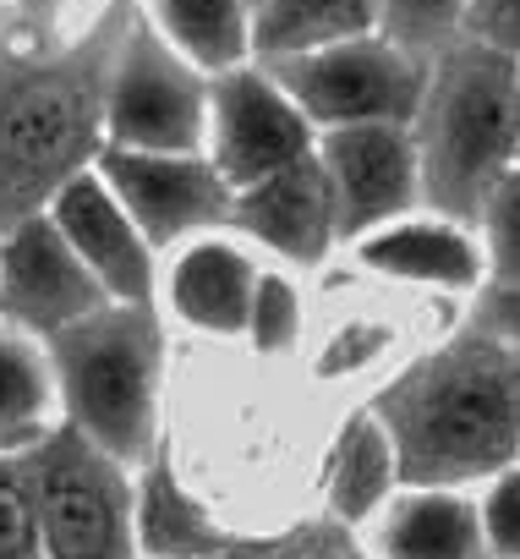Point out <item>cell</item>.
I'll return each mask as SVG.
<instances>
[{"mask_svg":"<svg viewBox=\"0 0 520 559\" xmlns=\"http://www.w3.org/2000/svg\"><path fill=\"white\" fill-rule=\"evenodd\" d=\"M465 313L520 352V280H487V286L465 302Z\"/></svg>","mask_w":520,"mask_h":559,"instance_id":"obj_27","label":"cell"},{"mask_svg":"<svg viewBox=\"0 0 520 559\" xmlns=\"http://www.w3.org/2000/svg\"><path fill=\"white\" fill-rule=\"evenodd\" d=\"M302 335H307V302H302L297 274L286 263H264L252 313H246V346L257 357H291Z\"/></svg>","mask_w":520,"mask_h":559,"instance_id":"obj_22","label":"cell"},{"mask_svg":"<svg viewBox=\"0 0 520 559\" xmlns=\"http://www.w3.org/2000/svg\"><path fill=\"white\" fill-rule=\"evenodd\" d=\"M476 510H482V532H487L493 559H520V461L482 483Z\"/></svg>","mask_w":520,"mask_h":559,"instance_id":"obj_26","label":"cell"},{"mask_svg":"<svg viewBox=\"0 0 520 559\" xmlns=\"http://www.w3.org/2000/svg\"><path fill=\"white\" fill-rule=\"evenodd\" d=\"M257 252L235 236V230H214V236H197L186 247H176L165 258V274H159V308L197 330V335H214V341H246V313H252V297H257Z\"/></svg>","mask_w":520,"mask_h":559,"instance_id":"obj_15","label":"cell"},{"mask_svg":"<svg viewBox=\"0 0 520 559\" xmlns=\"http://www.w3.org/2000/svg\"><path fill=\"white\" fill-rule=\"evenodd\" d=\"M411 138L422 159V209L476 225L487 192L520 154V56L460 34L427 61Z\"/></svg>","mask_w":520,"mask_h":559,"instance_id":"obj_3","label":"cell"},{"mask_svg":"<svg viewBox=\"0 0 520 559\" xmlns=\"http://www.w3.org/2000/svg\"><path fill=\"white\" fill-rule=\"evenodd\" d=\"M143 12L203 72L252 61V0H143Z\"/></svg>","mask_w":520,"mask_h":559,"instance_id":"obj_20","label":"cell"},{"mask_svg":"<svg viewBox=\"0 0 520 559\" xmlns=\"http://www.w3.org/2000/svg\"><path fill=\"white\" fill-rule=\"evenodd\" d=\"M356 34H378V0H257L252 7V61L324 50Z\"/></svg>","mask_w":520,"mask_h":559,"instance_id":"obj_19","label":"cell"},{"mask_svg":"<svg viewBox=\"0 0 520 559\" xmlns=\"http://www.w3.org/2000/svg\"><path fill=\"white\" fill-rule=\"evenodd\" d=\"M465 34L482 45H498L509 56H520V0H471Z\"/></svg>","mask_w":520,"mask_h":559,"instance_id":"obj_28","label":"cell"},{"mask_svg":"<svg viewBox=\"0 0 520 559\" xmlns=\"http://www.w3.org/2000/svg\"><path fill=\"white\" fill-rule=\"evenodd\" d=\"M61 428V390L39 335L0 319V455H28Z\"/></svg>","mask_w":520,"mask_h":559,"instance_id":"obj_18","label":"cell"},{"mask_svg":"<svg viewBox=\"0 0 520 559\" xmlns=\"http://www.w3.org/2000/svg\"><path fill=\"white\" fill-rule=\"evenodd\" d=\"M110 0H0V50L34 56L77 39Z\"/></svg>","mask_w":520,"mask_h":559,"instance_id":"obj_21","label":"cell"},{"mask_svg":"<svg viewBox=\"0 0 520 559\" xmlns=\"http://www.w3.org/2000/svg\"><path fill=\"white\" fill-rule=\"evenodd\" d=\"M476 236L487 252V280H520V165L487 192Z\"/></svg>","mask_w":520,"mask_h":559,"instance_id":"obj_25","label":"cell"},{"mask_svg":"<svg viewBox=\"0 0 520 559\" xmlns=\"http://www.w3.org/2000/svg\"><path fill=\"white\" fill-rule=\"evenodd\" d=\"M105 181L126 203V214L143 225L159 258L176 247L230 230V181L208 154H148V148H105L99 154Z\"/></svg>","mask_w":520,"mask_h":559,"instance_id":"obj_9","label":"cell"},{"mask_svg":"<svg viewBox=\"0 0 520 559\" xmlns=\"http://www.w3.org/2000/svg\"><path fill=\"white\" fill-rule=\"evenodd\" d=\"M471 0H378V34L411 50L416 61H433L465 34Z\"/></svg>","mask_w":520,"mask_h":559,"instance_id":"obj_23","label":"cell"},{"mask_svg":"<svg viewBox=\"0 0 520 559\" xmlns=\"http://www.w3.org/2000/svg\"><path fill=\"white\" fill-rule=\"evenodd\" d=\"M515 165H520V154H515Z\"/></svg>","mask_w":520,"mask_h":559,"instance_id":"obj_30","label":"cell"},{"mask_svg":"<svg viewBox=\"0 0 520 559\" xmlns=\"http://www.w3.org/2000/svg\"><path fill=\"white\" fill-rule=\"evenodd\" d=\"M318 165L335 192L346 247L411 209H422V159L406 121H367L318 132Z\"/></svg>","mask_w":520,"mask_h":559,"instance_id":"obj_11","label":"cell"},{"mask_svg":"<svg viewBox=\"0 0 520 559\" xmlns=\"http://www.w3.org/2000/svg\"><path fill=\"white\" fill-rule=\"evenodd\" d=\"M45 559H148L137 521V472L61 423L28 450Z\"/></svg>","mask_w":520,"mask_h":559,"instance_id":"obj_5","label":"cell"},{"mask_svg":"<svg viewBox=\"0 0 520 559\" xmlns=\"http://www.w3.org/2000/svg\"><path fill=\"white\" fill-rule=\"evenodd\" d=\"M252 7H257V0H252Z\"/></svg>","mask_w":520,"mask_h":559,"instance_id":"obj_31","label":"cell"},{"mask_svg":"<svg viewBox=\"0 0 520 559\" xmlns=\"http://www.w3.org/2000/svg\"><path fill=\"white\" fill-rule=\"evenodd\" d=\"M264 67L280 78V88L302 105V116L318 132L367 127V121L411 127L422 83H427V61H416L411 50H400L384 34H356V39H340L324 50L264 61Z\"/></svg>","mask_w":520,"mask_h":559,"instance_id":"obj_7","label":"cell"},{"mask_svg":"<svg viewBox=\"0 0 520 559\" xmlns=\"http://www.w3.org/2000/svg\"><path fill=\"white\" fill-rule=\"evenodd\" d=\"M406 488L400 477V455H395V439L389 428L373 417V406H362L335 450H329V466H324V515L340 521V526H367L395 493Z\"/></svg>","mask_w":520,"mask_h":559,"instance_id":"obj_17","label":"cell"},{"mask_svg":"<svg viewBox=\"0 0 520 559\" xmlns=\"http://www.w3.org/2000/svg\"><path fill=\"white\" fill-rule=\"evenodd\" d=\"M406 488H482L520 461V352L471 313L373 390Z\"/></svg>","mask_w":520,"mask_h":559,"instance_id":"obj_1","label":"cell"},{"mask_svg":"<svg viewBox=\"0 0 520 559\" xmlns=\"http://www.w3.org/2000/svg\"><path fill=\"white\" fill-rule=\"evenodd\" d=\"M208 94L214 72H203L186 50H176L148 12L132 17L105 110V148H148V154H208Z\"/></svg>","mask_w":520,"mask_h":559,"instance_id":"obj_6","label":"cell"},{"mask_svg":"<svg viewBox=\"0 0 520 559\" xmlns=\"http://www.w3.org/2000/svg\"><path fill=\"white\" fill-rule=\"evenodd\" d=\"M61 423L99 450L143 472L159 455V390H165V313L159 302H105L83 324L45 341Z\"/></svg>","mask_w":520,"mask_h":559,"instance_id":"obj_4","label":"cell"},{"mask_svg":"<svg viewBox=\"0 0 520 559\" xmlns=\"http://www.w3.org/2000/svg\"><path fill=\"white\" fill-rule=\"evenodd\" d=\"M0 559H45L28 455H0Z\"/></svg>","mask_w":520,"mask_h":559,"instance_id":"obj_24","label":"cell"},{"mask_svg":"<svg viewBox=\"0 0 520 559\" xmlns=\"http://www.w3.org/2000/svg\"><path fill=\"white\" fill-rule=\"evenodd\" d=\"M116 302L50 214L0 230V319L50 341Z\"/></svg>","mask_w":520,"mask_h":559,"instance_id":"obj_10","label":"cell"},{"mask_svg":"<svg viewBox=\"0 0 520 559\" xmlns=\"http://www.w3.org/2000/svg\"><path fill=\"white\" fill-rule=\"evenodd\" d=\"M335 559H373V554H362V548H356V543H346V548H340V554H335Z\"/></svg>","mask_w":520,"mask_h":559,"instance_id":"obj_29","label":"cell"},{"mask_svg":"<svg viewBox=\"0 0 520 559\" xmlns=\"http://www.w3.org/2000/svg\"><path fill=\"white\" fill-rule=\"evenodd\" d=\"M318 148V127L302 116V105L280 88V78L264 61H241L230 72H214L208 94V159L230 187H246L257 176H275Z\"/></svg>","mask_w":520,"mask_h":559,"instance_id":"obj_8","label":"cell"},{"mask_svg":"<svg viewBox=\"0 0 520 559\" xmlns=\"http://www.w3.org/2000/svg\"><path fill=\"white\" fill-rule=\"evenodd\" d=\"M45 214L61 225V236L77 247V258L99 274V286L116 302H159L165 258L154 252L143 225L126 214V203L116 198V187L105 181L99 165L72 176Z\"/></svg>","mask_w":520,"mask_h":559,"instance_id":"obj_14","label":"cell"},{"mask_svg":"<svg viewBox=\"0 0 520 559\" xmlns=\"http://www.w3.org/2000/svg\"><path fill=\"white\" fill-rule=\"evenodd\" d=\"M367 526L373 559H493L471 488H400Z\"/></svg>","mask_w":520,"mask_h":559,"instance_id":"obj_16","label":"cell"},{"mask_svg":"<svg viewBox=\"0 0 520 559\" xmlns=\"http://www.w3.org/2000/svg\"><path fill=\"white\" fill-rule=\"evenodd\" d=\"M351 263L373 280H389V286H416L433 297H476L487 286V252L476 225L449 219L438 209H411L367 236H356Z\"/></svg>","mask_w":520,"mask_h":559,"instance_id":"obj_13","label":"cell"},{"mask_svg":"<svg viewBox=\"0 0 520 559\" xmlns=\"http://www.w3.org/2000/svg\"><path fill=\"white\" fill-rule=\"evenodd\" d=\"M137 12L143 0H110L56 50H0V230L45 214L72 176L99 165L116 56Z\"/></svg>","mask_w":520,"mask_h":559,"instance_id":"obj_2","label":"cell"},{"mask_svg":"<svg viewBox=\"0 0 520 559\" xmlns=\"http://www.w3.org/2000/svg\"><path fill=\"white\" fill-rule=\"evenodd\" d=\"M230 230L252 252H269V263L324 269L346 247V236H340V214H335V192H329V176L318 165V148L275 176H257V181L235 187L230 192Z\"/></svg>","mask_w":520,"mask_h":559,"instance_id":"obj_12","label":"cell"}]
</instances>
